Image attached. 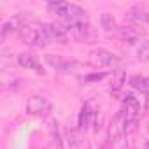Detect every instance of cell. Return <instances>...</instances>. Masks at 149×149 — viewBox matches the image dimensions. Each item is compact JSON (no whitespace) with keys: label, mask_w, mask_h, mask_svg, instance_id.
Wrapping results in <instances>:
<instances>
[{"label":"cell","mask_w":149,"mask_h":149,"mask_svg":"<svg viewBox=\"0 0 149 149\" xmlns=\"http://www.w3.org/2000/svg\"><path fill=\"white\" fill-rule=\"evenodd\" d=\"M18 33H19L21 42L26 44V46H47V42H46V39H44V35H42L39 26L25 25Z\"/></svg>","instance_id":"6da1fadb"},{"label":"cell","mask_w":149,"mask_h":149,"mask_svg":"<svg viewBox=\"0 0 149 149\" xmlns=\"http://www.w3.org/2000/svg\"><path fill=\"white\" fill-rule=\"evenodd\" d=\"M49 111H51V102L42 95H33L26 102V112L32 116H40V114H46Z\"/></svg>","instance_id":"7a4b0ae2"},{"label":"cell","mask_w":149,"mask_h":149,"mask_svg":"<svg viewBox=\"0 0 149 149\" xmlns=\"http://www.w3.org/2000/svg\"><path fill=\"white\" fill-rule=\"evenodd\" d=\"M91 56H93V61L100 67H111V65L119 63V58L114 53L107 51V49H97V51L91 53Z\"/></svg>","instance_id":"3957f363"},{"label":"cell","mask_w":149,"mask_h":149,"mask_svg":"<svg viewBox=\"0 0 149 149\" xmlns=\"http://www.w3.org/2000/svg\"><path fill=\"white\" fill-rule=\"evenodd\" d=\"M126 119H128V112L126 111H119L111 123V137H118V135H126Z\"/></svg>","instance_id":"277c9868"},{"label":"cell","mask_w":149,"mask_h":149,"mask_svg":"<svg viewBox=\"0 0 149 149\" xmlns=\"http://www.w3.org/2000/svg\"><path fill=\"white\" fill-rule=\"evenodd\" d=\"M18 63H19L23 68L35 70L37 74H42V72H44V70H42V67H40V61H39V58H37L33 53H28V51H25V53H19V56H18Z\"/></svg>","instance_id":"5b68a950"},{"label":"cell","mask_w":149,"mask_h":149,"mask_svg":"<svg viewBox=\"0 0 149 149\" xmlns=\"http://www.w3.org/2000/svg\"><path fill=\"white\" fill-rule=\"evenodd\" d=\"M114 37L121 39V40H126V42H135L139 39V33L135 32V28L132 26H118L114 32H112Z\"/></svg>","instance_id":"8992f818"},{"label":"cell","mask_w":149,"mask_h":149,"mask_svg":"<svg viewBox=\"0 0 149 149\" xmlns=\"http://www.w3.org/2000/svg\"><path fill=\"white\" fill-rule=\"evenodd\" d=\"M121 100H123V104H125V107H126L128 116H135V118H137V114H139V111H140V102H139L132 93H125Z\"/></svg>","instance_id":"52a82bcc"},{"label":"cell","mask_w":149,"mask_h":149,"mask_svg":"<svg viewBox=\"0 0 149 149\" xmlns=\"http://www.w3.org/2000/svg\"><path fill=\"white\" fill-rule=\"evenodd\" d=\"M128 18L137 25H147L149 26V13L140 9V7H132L128 13Z\"/></svg>","instance_id":"ba28073f"},{"label":"cell","mask_w":149,"mask_h":149,"mask_svg":"<svg viewBox=\"0 0 149 149\" xmlns=\"http://www.w3.org/2000/svg\"><path fill=\"white\" fill-rule=\"evenodd\" d=\"M93 118H95V112L91 111V107L88 104H84L83 109H81V112H79V128L81 130H86L88 126H91Z\"/></svg>","instance_id":"9c48e42d"},{"label":"cell","mask_w":149,"mask_h":149,"mask_svg":"<svg viewBox=\"0 0 149 149\" xmlns=\"http://www.w3.org/2000/svg\"><path fill=\"white\" fill-rule=\"evenodd\" d=\"M125 84V70L123 68H118L112 72V77H111V91L112 93H118Z\"/></svg>","instance_id":"30bf717a"},{"label":"cell","mask_w":149,"mask_h":149,"mask_svg":"<svg viewBox=\"0 0 149 149\" xmlns=\"http://www.w3.org/2000/svg\"><path fill=\"white\" fill-rule=\"evenodd\" d=\"M130 86L142 91V93H147L149 91V79L144 76H133V77H130Z\"/></svg>","instance_id":"8fae6325"},{"label":"cell","mask_w":149,"mask_h":149,"mask_svg":"<svg viewBox=\"0 0 149 149\" xmlns=\"http://www.w3.org/2000/svg\"><path fill=\"white\" fill-rule=\"evenodd\" d=\"M100 23H102V28L104 30H107L109 33H112L118 26H116V19L112 18V14H109V13H104L102 16H100Z\"/></svg>","instance_id":"7c38bea8"},{"label":"cell","mask_w":149,"mask_h":149,"mask_svg":"<svg viewBox=\"0 0 149 149\" xmlns=\"http://www.w3.org/2000/svg\"><path fill=\"white\" fill-rule=\"evenodd\" d=\"M135 54H137L139 60H149V40L139 42V46L135 49Z\"/></svg>","instance_id":"4fadbf2b"},{"label":"cell","mask_w":149,"mask_h":149,"mask_svg":"<svg viewBox=\"0 0 149 149\" xmlns=\"http://www.w3.org/2000/svg\"><path fill=\"white\" fill-rule=\"evenodd\" d=\"M112 149H128L126 135H118L112 139Z\"/></svg>","instance_id":"5bb4252c"},{"label":"cell","mask_w":149,"mask_h":149,"mask_svg":"<svg viewBox=\"0 0 149 149\" xmlns=\"http://www.w3.org/2000/svg\"><path fill=\"white\" fill-rule=\"evenodd\" d=\"M135 130H137V118L135 116H128V119H126V135L133 133Z\"/></svg>","instance_id":"9a60e30c"},{"label":"cell","mask_w":149,"mask_h":149,"mask_svg":"<svg viewBox=\"0 0 149 149\" xmlns=\"http://www.w3.org/2000/svg\"><path fill=\"white\" fill-rule=\"evenodd\" d=\"M105 76V74H91V76H88V77H84V83H91V81H98V79H102Z\"/></svg>","instance_id":"2e32d148"},{"label":"cell","mask_w":149,"mask_h":149,"mask_svg":"<svg viewBox=\"0 0 149 149\" xmlns=\"http://www.w3.org/2000/svg\"><path fill=\"white\" fill-rule=\"evenodd\" d=\"M137 149H149V140H146V139H140V142H139Z\"/></svg>","instance_id":"e0dca14e"},{"label":"cell","mask_w":149,"mask_h":149,"mask_svg":"<svg viewBox=\"0 0 149 149\" xmlns=\"http://www.w3.org/2000/svg\"><path fill=\"white\" fill-rule=\"evenodd\" d=\"M146 130H147V133H149V119H147V123H146Z\"/></svg>","instance_id":"ac0fdd59"}]
</instances>
